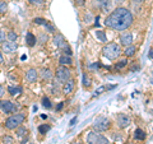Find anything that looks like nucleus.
<instances>
[{"label": "nucleus", "mask_w": 153, "mask_h": 144, "mask_svg": "<svg viewBox=\"0 0 153 144\" xmlns=\"http://www.w3.org/2000/svg\"><path fill=\"white\" fill-rule=\"evenodd\" d=\"M133 14L126 8L117 7L115 10L106 17L105 19V26L112 28L115 31H125L133 24Z\"/></svg>", "instance_id": "f257e3e1"}, {"label": "nucleus", "mask_w": 153, "mask_h": 144, "mask_svg": "<svg viewBox=\"0 0 153 144\" xmlns=\"http://www.w3.org/2000/svg\"><path fill=\"white\" fill-rule=\"evenodd\" d=\"M102 54H103L105 57H107V59L115 60L121 55V47H120V45L115 44V42H110V44L103 46Z\"/></svg>", "instance_id": "f03ea898"}, {"label": "nucleus", "mask_w": 153, "mask_h": 144, "mask_svg": "<svg viewBox=\"0 0 153 144\" xmlns=\"http://www.w3.org/2000/svg\"><path fill=\"white\" fill-rule=\"evenodd\" d=\"M25 121V115L23 114H16V115H12L5 120V128L9 129V130H13V129H17L21 124Z\"/></svg>", "instance_id": "7ed1b4c3"}, {"label": "nucleus", "mask_w": 153, "mask_h": 144, "mask_svg": "<svg viewBox=\"0 0 153 144\" xmlns=\"http://www.w3.org/2000/svg\"><path fill=\"white\" fill-rule=\"evenodd\" d=\"M110 128H111V121H110V119L103 117V116L97 117V120H96L94 124H93V129L97 133L106 131L107 129H110Z\"/></svg>", "instance_id": "20e7f679"}, {"label": "nucleus", "mask_w": 153, "mask_h": 144, "mask_svg": "<svg viewBox=\"0 0 153 144\" xmlns=\"http://www.w3.org/2000/svg\"><path fill=\"white\" fill-rule=\"evenodd\" d=\"M87 143L88 144H108V139L97 131H91L87 135Z\"/></svg>", "instance_id": "39448f33"}, {"label": "nucleus", "mask_w": 153, "mask_h": 144, "mask_svg": "<svg viewBox=\"0 0 153 144\" xmlns=\"http://www.w3.org/2000/svg\"><path fill=\"white\" fill-rule=\"evenodd\" d=\"M70 70L66 68V66H60L59 69H56V80L59 82V83H65L68 79H70Z\"/></svg>", "instance_id": "423d86ee"}, {"label": "nucleus", "mask_w": 153, "mask_h": 144, "mask_svg": "<svg viewBox=\"0 0 153 144\" xmlns=\"http://www.w3.org/2000/svg\"><path fill=\"white\" fill-rule=\"evenodd\" d=\"M116 122H117V126L120 129H125L130 125L131 119L126 114H119V115H116Z\"/></svg>", "instance_id": "0eeeda50"}, {"label": "nucleus", "mask_w": 153, "mask_h": 144, "mask_svg": "<svg viewBox=\"0 0 153 144\" xmlns=\"http://www.w3.org/2000/svg\"><path fill=\"white\" fill-rule=\"evenodd\" d=\"M18 49V44L16 41H7V42H3L1 45V51L5 52V54H13L16 52Z\"/></svg>", "instance_id": "6e6552de"}, {"label": "nucleus", "mask_w": 153, "mask_h": 144, "mask_svg": "<svg viewBox=\"0 0 153 144\" xmlns=\"http://www.w3.org/2000/svg\"><path fill=\"white\" fill-rule=\"evenodd\" d=\"M0 108L3 110L5 114H12V112H14L16 111V105H14L12 101H8V99H5V101H0Z\"/></svg>", "instance_id": "1a4fd4ad"}, {"label": "nucleus", "mask_w": 153, "mask_h": 144, "mask_svg": "<svg viewBox=\"0 0 153 144\" xmlns=\"http://www.w3.org/2000/svg\"><path fill=\"white\" fill-rule=\"evenodd\" d=\"M54 45L60 50H64V49H66V47H69L68 42L65 41V38H64L63 35H55L54 36Z\"/></svg>", "instance_id": "9d476101"}, {"label": "nucleus", "mask_w": 153, "mask_h": 144, "mask_svg": "<svg viewBox=\"0 0 153 144\" xmlns=\"http://www.w3.org/2000/svg\"><path fill=\"white\" fill-rule=\"evenodd\" d=\"M131 42H133V35L130 32H124L121 33V36H120V44L123 46H129V45H131Z\"/></svg>", "instance_id": "9b49d317"}, {"label": "nucleus", "mask_w": 153, "mask_h": 144, "mask_svg": "<svg viewBox=\"0 0 153 144\" xmlns=\"http://www.w3.org/2000/svg\"><path fill=\"white\" fill-rule=\"evenodd\" d=\"M38 78V71L36 69H30L26 73V79L28 83H33V82H36Z\"/></svg>", "instance_id": "f8f14e48"}, {"label": "nucleus", "mask_w": 153, "mask_h": 144, "mask_svg": "<svg viewBox=\"0 0 153 144\" xmlns=\"http://www.w3.org/2000/svg\"><path fill=\"white\" fill-rule=\"evenodd\" d=\"M73 89H74V80L73 79H68L65 82V83H63V92L65 94H69L73 92Z\"/></svg>", "instance_id": "ddd939ff"}, {"label": "nucleus", "mask_w": 153, "mask_h": 144, "mask_svg": "<svg viewBox=\"0 0 153 144\" xmlns=\"http://www.w3.org/2000/svg\"><path fill=\"white\" fill-rule=\"evenodd\" d=\"M137 51V47L134 45H129V46H125V50H124V55H125L126 57H130L133 56L134 54H135Z\"/></svg>", "instance_id": "4468645a"}, {"label": "nucleus", "mask_w": 153, "mask_h": 144, "mask_svg": "<svg viewBox=\"0 0 153 144\" xmlns=\"http://www.w3.org/2000/svg\"><path fill=\"white\" fill-rule=\"evenodd\" d=\"M26 41H27V45L30 46V47H32V46H35V45H36L37 38H36V36L33 35V33L28 32V33H27V37H26Z\"/></svg>", "instance_id": "2eb2a0df"}, {"label": "nucleus", "mask_w": 153, "mask_h": 144, "mask_svg": "<svg viewBox=\"0 0 153 144\" xmlns=\"http://www.w3.org/2000/svg\"><path fill=\"white\" fill-rule=\"evenodd\" d=\"M59 63L63 66H66V65H70L71 63H73V60H71V57L69 55H63V56H60Z\"/></svg>", "instance_id": "dca6fc26"}, {"label": "nucleus", "mask_w": 153, "mask_h": 144, "mask_svg": "<svg viewBox=\"0 0 153 144\" xmlns=\"http://www.w3.org/2000/svg\"><path fill=\"white\" fill-rule=\"evenodd\" d=\"M147 137V134L142 130V129H137L135 131H134V138L137 139V140H144Z\"/></svg>", "instance_id": "f3484780"}, {"label": "nucleus", "mask_w": 153, "mask_h": 144, "mask_svg": "<svg viewBox=\"0 0 153 144\" xmlns=\"http://www.w3.org/2000/svg\"><path fill=\"white\" fill-rule=\"evenodd\" d=\"M8 92L12 96H17L22 92V87H13V85H10V87H8Z\"/></svg>", "instance_id": "a211bd4d"}, {"label": "nucleus", "mask_w": 153, "mask_h": 144, "mask_svg": "<svg viewBox=\"0 0 153 144\" xmlns=\"http://www.w3.org/2000/svg\"><path fill=\"white\" fill-rule=\"evenodd\" d=\"M91 84H92V80H91L89 75H88L87 73H84V74H83V87H84V88H89Z\"/></svg>", "instance_id": "6ab92c4d"}, {"label": "nucleus", "mask_w": 153, "mask_h": 144, "mask_svg": "<svg viewBox=\"0 0 153 144\" xmlns=\"http://www.w3.org/2000/svg\"><path fill=\"white\" fill-rule=\"evenodd\" d=\"M101 8L103 12H108L111 9V1L110 0H101Z\"/></svg>", "instance_id": "aec40b11"}, {"label": "nucleus", "mask_w": 153, "mask_h": 144, "mask_svg": "<svg viewBox=\"0 0 153 144\" xmlns=\"http://www.w3.org/2000/svg\"><path fill=\"white\" fill-rule=\"evenodd\" d=\"M96 37L98 38L101 42H107V37H106V35H105V32L103 31H96Z\"/></svg>", "instance_id": "412c9836"}, {"label": "nucleus", "mask_w": 153, "mask_h": 144, "mask_svg": "<svg viewBox=\"0 0 153 144\" xmlns=\"http://www.w3.org/2000/svg\"><path fill=\"white\" fill-rule=\"evenodd\" d=\"M27 133H28V129H27V128L21 126V125L17 128V135H18V137H25Z\"/></svg>", "instance_id": "4be33fe9"}, {"label": "nucleus", "mask_w": 153, "mask_h": 144, "mask_svg": "<svg viewBox=\"0 0 153 144\" xmlns=\"http://www.w3.org/2000/svg\"><path fill=\"white\" fill-rule=\"evenodd\" d=\"M51 76H52V73H51L49 69H44V70L41 71V78L42 79H50Z\"/></svg>", "instance_id": "5701e85b"}, {"label": "nucleus", "mask_w": 153, "mask_h": 144, "mask_svg": "<svg viewBox=\"0 0 153 144\" xmlns=\"http://www.w3.org/2000/svg\"><path fill=\"white\" fill-rule=\"evenodd\" d=\"M7 38H8V41H17L18 36H17V33H16V32L10 31V32H8V33H7Z\"/></svg>", "instance_id": "b1692460"}, {"label": "nucleus", "mask_w": 153, "mask_h": 144, "mask_svg": "<svg viewBox=\"0 0 153 144\" xmlns=\"http://www.w3.org/2000/svg\"><path fill=\"white\" fill-rule=\"evenodd\" d=\"M51 129L50 125H46V124H44V125H40V128H38V131H40L41 134H46L47 131H49Z\"/></svg>", "instance_id": "393cba45"}, {"label": "nucleus", "mask_w": 153, "mask_h": 144, "mask_svg": "<svg viewBox=\"0 0 153 144\" xmlns=\"http://www.w3.org/2000/svg\"><path fill=\"white\" fill-rule=\"evenodd\" d=\"M1 142H3V144H13L14 143V139L12 137H9V135H5V137H3Z\"/></svg>", "instance_id": "a878e982"}, {"label": "nucleus", "mask_w": 153, "mask_h": 144, "mask_svg": "<svg viewBox=\"0 0 153 144\" xmlns=\"http://www.w3.org/2000/svg\"><path fill=\"white\" fill-rule=\"evenodd\" d=\"M42 106L46 107V108H51V101L47 97H44L42 98Z\"/></svg>", "instance_id": "bb28decb"}, {"label": "nucleus", "mask_w": 153, "mask_h": 144, "mask_svg": "<svg viewBox=\"0 0 153 144\" xmlns=\"http://www.w3.org/2000/svg\"><path fill=\"white\" fill-rule=\"evenodd\" d=\"M128 64V60L126 59H123V60H120L119 63H116V65H115V68L116 69H120V68H124Z\"/></svg>", "instance_id": "cd10ccee"}, {"label": "nucleus", "mask_w": 153, "mask_h": 144, "mask_svg": "<svg viewBox=\"0 0 153 144\" xmlns=\"http://www.w3.org/2000/svg\"><path fill=\"white\" fill-rule=\"evenodd\" d=\"M8 10V4L5 1H0V14L5 13Z\"/></svg>", "instance_id": "c85d7f7f"}, {"label": "nucleus", "mask_w": 153, "mask_h": 144, "mask_svg": "<svg viewBox=\"0 0 153 144\" xmlns=\"http://www.w3.org/2000/svg\"><path fill=\"white\" fill-rule=\"evenodd\" d=\"M45 28H46V31H47V32H50V33H54V32L56 31V30H55V27L52 26V24H50L49 22H47L46 24H45Z\"/></svg>", "instance_id": "c756f323"}, {"label": "nucleus", "mask_w": 153, "mask_h": 144, "mask_svg": "<svg viewBox=\"0 0 153 144\" xmlns=\"http://www.w3.org/2000/svg\"><path fill=\"white\" fill-rule=\"evenodd\" d=\"M33 22L37 23V24H42V26H45L47 23V21H46V19H44V18H35V19H33Z\"/></svg>", "instance_id": "7c9ffc66"}, {"label": "nucleus", "mask_w": 153, "mask_h": 144, "mask_svg": "<svg viewBox=\"0 0 153 144\" xmlns=\"http://www.w3.org/2000/svg\"><path fill=\"white\" fill-rule=\"evenodd\" d=\"M5 38H7V33L4 30H0V44H3L4 41H5Z\"/></svg>", "instance_id": "2f4dec72"}, {"label": "nucleus", "mask_w": 153, "mask_h": 144, "mask_svg": "<svg viewBox=\"0 0 153 144\" xmlns=\"http://www.w3.org/2000/svg\"><path fill=\"white\" fill-rule=\"evenodd\" d=\"M105 89H106V87H100V88L94 92V94H93V96H94V97H96V96H100L101 93H103V91H105Z\"/></svg>", "instance_id": "473e14b6"}, {"label": "nucleus", "mask_w": 153, "mask_h": 144, "mask_svg": "<svg viewBox=\"0 0 153 144\" xmlns=\"http://www.w3.org/2000/svg\"><path fill=\"white\" fill-rule=\"evenodd\" d=\"M38 41H40L41 44L46 42V41H47V35H44V33H42V35H40V38H38Z\"/></svg>", "instance_id": "72a5a7b5"}, {"label": "nucleus", "mask_w": 153, "mask_h": 144, "mask_svg": "<svg viewBox=\"0 0 153 144\" xmlns=\"http://www.w3.org/2000/svg\"><path fill=\"white\" fill-rule=\"evenodd\" d=\"M91 19H92V16L88 13V14H84V22L85 23H91Z\"/></svg>", "instance_id": "f704fd0d"}, {"label": "nucleus", "mask_w": 153, "mask_h": 144, "mask_svg": "<svg viewBox=\"0 0 153 144\" xmlns=\"http://www.w3.org/2000/svg\"><path fill=\"white\" fill-rule=\"evenodd\" d=\"M30 3L32 4H37V5H40V4H44L45 0H30Z\"/></svg>", "instance_id": "c9c22d12"}, {"label": "nucleus", "mask_w": 153, "mask_h": 144, "mask_svg": "<svg viewBox=\"0 0 153 144\" xmlns=\"http://www.w3.org/2000/svg\"><path fill=\"white\" fill-rule=\"evenodd\" d=\"M4 94H5V88H4L3 85H0V98H1Z\"/></svg>", "instance_id": "e433bc0d"}, {"label": "nucleus", "mask_w": 153, "mask_h": 144, "mask_svg": "<svg viewBox=\"0 0 153 144\" xmlns=\"http://www.w3.org/2000/svg\"><path fill=\"white\" fill-rule=\"evenodd\" d=\"M89 68L91 69H98L100 68V64H92V65H89Z\"/></svg>", "instance_id": "4c0bfd02"}, {"label": "nucleus", "mask_w": 153, "mask_h": 144, "mask_svg": "<svg viewBox=\"0 0 153 144\" xmlns=\"http://www.w3.org/2000/svg\"><path fill=\"white\" fill-rule=\"evenodd\" d=\"M140 68V66L139 65H134V66H131V69H130V71H135V70H138V69H139Z\"/></svg>", "instance_id": "58836bf2"}, {"label": "nucleus", "mask_w": 153, "mask_h": 144, "mask_svg": "<svg viewBox=\"0 0 153 144\" xmlns=\"http://www.w3.org/2000/svg\"><path fill=\"white\" fill-rule=\"evenodd\" d=\"M63 105H64L63 102H60L59 105H57V107H56V110H57V111H60V110H61V108H63Z\"/></svg>", "instance_id": "ea45409f"}, {"label": "nucleus", "mask_w": 153, "mask_h": 144, "mask_svg": "<svg viewBox=\"0 0 153 144\" xmlns=\"http://www.w3.org/2000/svg\"><path fill=\"white\" fill-rule=\"evenodd\" d=\"M76 120H78V119H76V117H74V119H71V121H70V126H73V125H74V124L76 122Z\"/></svg>", "instance_id": "a19ab883"}, {"label": "nucleus", "mask_w": 153, "mask_h": 144, "mask_svg": "<svg viewBox=\"0 0 153 144\" xmlns=\"http://www.w3.org/2000/svg\"><path fill=\"white\" fill-rule=\"evenodd\" d=\"M148 57L152 60V57H153V52H152V49H149V52H148Z\"/></svg>", "instance_id": "79ce46f5"}, {"label": "nucleus", "mask_w": 153, "mask_h": 144, "mask_svg": "<svg viewBox=\"0 0 153 144\" xmlns=\"http://www.w3.org/2000/svg\"><path fill=\"white\" fill-rule=\"evenodd\" d=\"M76 4H78V5H83V4H84V0H76Z\"/></svg>", "instance_id": "37998d69"}, {"label": "nucleus", "mask_w": 153, "mask_h": 144, "mask_svg": "<svg viewBox=\"0 0 153 144\" xmlns=\"http://www.w3.org/2000/svg\"><path fill=\"white\" fill-rule=\"evenodd\" d=\"M4 63V57H3V55H1V52H0V65H1Z\"/></svg>", "instance_id": "c03bdc74"}, {"label": "nucleus", "mask_w": 153, "mask_h": 144, "mask_svg": "<svg viewBox=\"0 0 153 144\" xmlns=\"http://www.w3.org/2000/svg\"><path fill=\"white\" fill-rule=\"evenodd\" d=\"M135 3H142V1H144V0H134Z\"/></svg>", "instance_id": "a18cd8bd"}, {"label": "nucleus", "mask_w": 153, "mask_h": 144, "mask_svg": "<svg viewBox=\"0 0 153 144\" xmlns=\"http://www.w3.org/2000/svg\"><path fill=\"white\" fill-rule=\"evenodd\" d=\"M71 144H83V143H80V142H74V143H71Z\"/></svg>", "instance_id": "49530a36"}, {"label": "nucleus", "mask_w": 153, "mask_h": 144, "mask_svg": "<svg viewBox=\"0 0 153 144\" xmlns=\"http://www.w3.org/2000/svg\"><path fill=\"white\" fill-rule=\"evenodd\" d=\"M115 1H116V3H123L124 0H115Z\"/></svg>", "instance_id": "de8ad7c7"}]
</instances>
